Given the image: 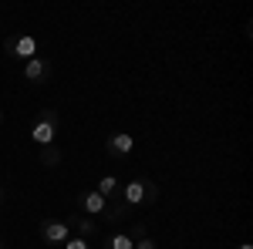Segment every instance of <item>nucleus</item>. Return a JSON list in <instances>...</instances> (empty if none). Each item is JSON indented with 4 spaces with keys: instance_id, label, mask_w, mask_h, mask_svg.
<instances>
[{
    "instance_id": "7ed1b4c3",
    "label": "nucleus",
    "mask_w": 253,
    "mask_h": 249,
    "mask_svg": "<svg viewBox=\"0 0 253 249\" xmlns=\"http://www.w3.org/2000/svg\"><path fill=\"white\" fill-rule=\"evenodd\" d=\"M3 47H7V54L14 61H24V64L41 54V40L34 37V34H14V37H7Z\"/></svg>"
},
{
    "instance_id": "a211bd4d",
    "label": "nucleus",
    "mask_w": 253,
    "mask_h": 249,
    "mask_svg": "<svg viewBox=\"0 0 253 249\" xmlns=\"http://www.w3.org/2000/svg\"><path fill=\"white\" fill-rule=\"evenodd\" d=\"M0 249H3V239H0Z\"/></svg>"
},
{
    "instance_id": "20e7f679",
    "label": "nucleus",
    "mask_w": 253,
    "mask_h": 249,
    "mask_svg": "<svg viewBox=\"0 0 253 249\" xmlns=\"http://www.w3.org/2000/svg\"><path fill=\"white\" fill-rule=\"evenodd\" d=\"M41 239H44V246H64L71 239V222H64V219H44L41 222Z\"/></svg>"
},
{
    "instance_id": "6e6552de",
    "label": "nucleus",
    "mask_w": 253,
    "mask_h": 249,
    "mask_svg": "<svg viewBox=\"0 0 253 249\" xmlns=\"http://www.w3.org/2000/svg\"><path fill=\"white\" fill-rule=\"evenodd\" d=\"M98 195H105V199H115L118 192H122V178H115V175H105V178H98Z\"/></svg>"
},
{
    "instance_id": "f8f14e48",
    "label": "nucleus",
    "mask_w": 253,
    "mask_h": 249,
    "mask_svg": "<svg viewBox=\"0 0 253 249\" xmlns=\"http://www.w3.org/2000/svg\"><path fill=\"white\" fill-rule=\"evenodd\" d=\"M41 165H47V169H54V165H58L61 162V148L58 145H47V148H41Z\"/></svg>"
},
{
    "instance_id": "9d476101",
    "label": "nucleus",
    "mask_w": 253,
    "mask_h": 249,
    "mask_svg": "<svg viewBox=\"0 0 253 249\" xmlns=\"http://www.w3.org/2000/svg\"><path fill=\"white\" fill-rule=\"evenodd\" d=\"M71 222L78 226L81 239H91V236L98 232V222H95V219H88V215H71Z\"/></svg>"
},
{
    "instance_id": "dca6fc26",
    "label": "nucleus",
    "mask_w": 253,
    "mask_h": 249,
    "mask_svg": "<svg viewBox=\"0 0 253 249\" xmlns=\"http://www.w3.org/2000/svg\"><path fill=\"white\" fill-rule=\"evenodd\" d=\"M0 202H3V185H0Z\"/></svg>"
},
{
    "instance_id": "1a4fd4ad",
    "label": "nucleus",
    "mask_w": 253,
    "mask_h": 249,
    "mask_svg": "<svg viewBox=\"0 0 253 249\" xmlns=\"http://www.w3.org/2000/svg\"><path fill=\"white\" fill-rule=\"evenodd\" d=\"M125 212H128V206H125V202H122V192H118L115 199H112V206H108V209H105V219H108V222H112V226H118V222H122V219H125Z\"/></svg>"
},
{
    "instance_id": "f3484780",
    "label": "nucleus",
    "mask_w": 253,
    "mask_h": 249,
    "mask_svg": "<svg viewBox=\"0 0 253 249\" xmlns=\"http://www.w3.org/2000/svg\"><path fill=\"white\" fill-rule=\"evenodd\" d=\"M0 125H3V108H0Z\"/></svg>"
},
{
    "instance_id": "9b49d317",
    "label": "nucleus",
    "mask_w": 253,
    "mask_h": 249,
    "mask_svg": "<svg viewBox=\"0 0 253 249\" xmlns=\"http://www.w3.org/2000/svg\"><path fill=\"white\" fill-rule=\"evenodd\" d=\"M105 249H135V239H132L128 232H112L108 243H105Z\"/></svg>"
},
{
    "instance_id": "f257e3e1",
    "label": "nucleus",
    "mask_w": 253,
    "mask_h": 249,
    "mask_svg": "<svg viewBox=\"0 0 253 249\" xmlns=\"http://www.w3.org/2000/svg\"><path fill=\"white\" fill-rule=\"evenodd\" d=\"M156 182L152 178H128V182H122V202L132 209V206H142V202H156Z\"/></svg>"
},
{
    "instance_id": "2eb2a0df",
    "label": "nucleus",
    "mask_w": 253,
    "mask_h": 249,
    "mask_svg": "<svg viewBox=\"0 0 253 249\" xmlns=\"http://www.w3.org/2000/svg\"><path fill=\"white\" fill-rule=\"evenodd\" d=\"M236 249H253V246H250V243H240V246H236Z\"/></svg>"
},
{
    "instance_id": "4468645a",
    "label": "nucleus",
    "mask_w": 253,
    "mask_h": 249,
    "mask_svg": "<svg viewBox=\"0 0 253 249\" xmlns=\"http://www.w3.org/2000/svg\"><path fill=\"white\" fill-rule=\"evenodd\" d=\"M135 249H159V246H156V239L145 232V236H138V239H135Z\"/></svg>"
},
{
    "instance_id": "423d86ee",
    "label": "nucleus",
    "mask_w": 253,
    "mask_h": 249,
    "mask_svg": "<svg viewBox=\"0 0 253 249\" xmlns=\"http://www.w3.org/2000/svg\"><path fill=\"white\" fill-rule=\"evenodd\" d=\"M75 202H78V209L84 212L88 219H91V215H105V209H108V199H105V195H98L95 189L81 192V195L75 199Z\"/></svg>"
},
{
    "instance_id": "0eeeda50",
    "label": "nucleus",
    "mask_w": 253,
    "mask_h": 249,
    "mask_svg": "<svg viewBox=\"0 0 253 249\" xmlns=\"http://www.w3.org/2000/svg\"><path fill=\"white\" fill-rule=\"evenodd\" d=\"M51 77V61L44 58V54H38V58H31L27 64H24V81H31V84H44Z\"/></svg>"
},
{
    "instance_id": "f03ea898",
    "label": "nucleus",
    "mask_w": 253,
    "mask_h": 249,
    "mask_svg": "<svg viewBox=\"0 0 253 249\" xmlns=\"http://www.w3.org/2000/svg\"><path fill=\"white\" fill-rule=\"evenodd\" d=\"M54 138H58V111H44V115L34 121V128H31V142L38 145V148H47V145H54Z\"/></svg>"
},
{
    "instance_id": "39448f33",
    "label": "nucleus",
    "mask_w": 253,
    "mask_h": 249,
    "mask_svg": "<svg viewBox=\"0 0 253 249\" xmlns=\"http://www.w3.org/2000/svg\"><path fill=\"white\" fill-rule=\"evenodd\" d=\"M105 152H108V158H128V155L135 152V138L128 132H112L108 138H105Z\"/></svg>"
},
{
    "instance_id": "ddd939ff",
    "label": "nucleus",
    "mask_w": 253,
    "mask_h": 249,
    "mask_svg": "<svg viewBox=\"0 0 253 249\" xmlns=\"http://www.w3.org/2000/svg\"><path fill=\"white\" fill-rule=\"evenodd\" d=\"M64 249H91V243H88V239H81V236H71V239L64 243Z\"/></svg>"
}]
</instances>
